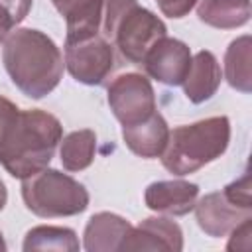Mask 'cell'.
<instances>
[{
    "instance_id": "cell-7",
    "label": "cell",
    "mask_w": 252,
    "mask_h": 252,
    "mask_svg": "<svg viewBox=\"0 0 252 252\" xmlns=\"http://www.w3.org/2000/svg\"><path fill=\"white\" fill-rule=\"evenodd\" d=\"M108 106L122 126H132L148 116L156 108V94L146 75L124 73L108 85Z\"/></svg>"
},
{
    "instance_id": "cell-9",
    "label": "cell",
    "mask_w": 252,
    "mask_h": 252,
    "mask_svg": "<svg viewBox=\"0 0 252 252\" xmlns=\"http://www.w3.org/2000/svg\"><path fill=\"white\" fill-rule=\"evenodd\" d=\"M195 217L205 234L220 238L236 228L242 220L250 219L252 209L236 205L226 197L224 191H215L195 203Z\"/></svg>"
},
{
    "instance_id": "cell-22",
    "label": "cell",
    "mask_w": 252,
    "mask_h": 252,
    "mask_svg": "<svg viewBox=\"0 0 252 252\" xmlns=\"http://www.w3.org/2000/svg\"><path fill=\"white\" fill-rule=\"evenodd\" d=\"M51 4L65 18V22H69L81 12H85L91 4H94V0H51Z\"/></svg>"
},
{
    "instance_id": "cell-4",
    "label": "cell",
    "mask_w": 252,
    "mask_h": 252,
    "mask_svg": "<svg viewBox=\"0 0 252 252\" xmlns=\"http://www.w3.org/2000/svg\"><path fill=\"white\" fill-rule=\"evenodd\" d=\"M100 33L124 59L142 65L150 47L167 35V28L138 0H100Z\"/></svg>"
},
{
    "instance_id": "cell-6",
    "label": "cell",
    "mask_w": 252,
    "mask_h": 252,
    "mask_svg": "<svg viewBox=\"0 0 252 252\" xmlns=\"http://www.w3.org/2000/svg\"><path fill=\"white\" fill-rule=\"evenodd\" d=\"M65 67L77 83L102 85L116 67L114 45L102 33L65 39Z\"/></svg>"
},
{
    "instance_id": "cell-19",
    "label": "cell",
    "mask_w": 252,
    "mask_h": 252,
    "mask_svg": "<svg viewBox=\"0 0 252 252\" xmlns=\"http://www.w3.org/2000/svg\"><path fill=\"white\" fill-rule=\"evenodd\" d=\"M32 0H0V39L4 37L28 16Z\"/></svg>"
},
{
    "instance_id": "cell-23",
    "label": "cell",
    "mask_w": 252,
    "mask_h": 252,
    "mask_svg": "<svg viewBox=\"0 0 252 252\" xmlns=\"http://www.w3.org/2000/svg\"><path fill=\"white\" fill-rule=\"evenodd\" d=\"M159 10L169 18H183L187 16L199 0H156Z\"/></svg>"
},
{
    "instance_id": "cell-2",
    "label": "cell",
    "mask_w": 252,
    "mask_h": 252,
    "mask_svg": "<svg viewBox=\"0 0 252 252\" xmlns=\"http://www.w3.org/2000/svg\"><path fill=\"white\" fill-rule=\"evenodd\" d=\"M63 138L61 122L39 108L20 110L12 130L0 146V165L18 179L47 167Z\"/></svg>"
},
{
    "instance_id": "cell-8",
    "label": "cell",
    "mask_w": 252,
    "mask_h": 252,
    "mask_svg": "<svg viewBox=\"0 0 252 252\" xmlns=\"http://www.w3.org/2000/svg\"><path fill=\"white\" fill-rule=\"evenodd\" d=\"M191 59L193 55L187 43L165 35L150 47V51L142 61V67L158 83L175 87V85H181L183 79L187 77Z\"/></svg>"
},
{
    "instance_id": "cell-15",
    "label": "cell",
    "mask_w": 252,
    "mask_h": 252,
    "mask_svg": "<svg viewBox=\"0 0 252 252\" xmlns=\"http://www.w3.org/2000/svg\"><path fill=\"white\" fill-rule=\"evenodd\" d=\"M197 18L217 30H234L250 20V0H199Z\"/></svg>"
},
{
    "instance_id": "cell-13",
    "label": "cell",
    "mask_w": 252,
    "mask_h": 252,
    "mask_svg": "<svg viewBox=\"0 0 252 252\" xmlns=\"http://www.w3.org/2000/svg\"><path fill=\"white\" fill-rule=\"evenodd\" d=\"M222 71L217 61V57L203 49L193 55L191 67L187 71V77L183 79V93L193 104H201L209 100L220 87Z\"/></svg>"
},
{
    "instance_id": "cell-17",
    "label": "cell",
    "mask_w": 252,
    "mask_h": 252,
    "mask_svg": "<svg viewBox=\"0 0 252 252\" xmlns=\"http://www.w3.org/2000/svg\"><path fill=\"white\" fill-rule=\"evenodd\" d=\"M250 35H240L230 41L224 53V79L228 85L240 93L252 91L250 77Z\"/></svg>"
},
{
    "instance_id": "cell-20",
    "label": "cell",
    "mask_w": 252,
    "mask_h": 252,
    "mask_svg": "<svg viewBox=\"0 0 252 252\" xmlns=\"http://www.w3.org/2000/svg\"><path fill=\"white\" fill-rule=\"evenodd\" d=\"M222 191L236 205H242V207H250L252 209V201H250V175L248 173H244L240 179L228 183Z\"/></svg>"
},
{
    "instance_id": "cell-1",
    "label": "cell",
    "mask_w": 252,
    "mask_h": 252,
    "mask_svg": "<svg viewBox=\"0 0 252 252\" xmlns=\"http://www.w3.org/2000/svg\"><path fill=\"white\" fill-rule=\"evenodd\" d=\"M2 63L12 83L30 98H43L63 77V55L39 30L18 28L4 37Z\"/></svg>"
},
{
    "instance_id": "cell-14",
    "label": "cell",
    "mask_w": 252,
    "mask_h": 252,
    "mask_svg": "<svg viewBox=\"0 0 252 252\" xmlns=\"http://www.w3.org/2000/svg\"><path fill=\"white\" fill-rule=\"evenodd\" d=\"M132 224L114 213H96L89 219L83 234V246L89 252H114L130 232Z\"/></svg>"
},
{
    "instance_id": "cell-21",
    "label": "cell",
    "mask_w": 252,
    "mask_h": 252,
    "mask_svg": "<svg viewBox=\"0 0 252 252\" xmlns=\"http://www.w3.org/2000/svg\"><path fill=\"white\" fill-rule=\"evenodd\" d=\"M18 114H20V108H18L12 100H8L6 96L0 94V146H2V142L6 140L8 132L12 130V126H14L16 118H18Z\"/></svg>"
},
{
    "instance_id": "cell-10",
    "label": "cell",
    "mask_w": 252,
    "mask_h": 252,
    "mask_svg": "<svg viewBox=\"0 0 252 252\" xmlns=\"http://www.w3.org/2000/svg\"><path fill=\"white\" fill-rule=\"evenodd\" d=\"M122 252L132 250H165L179 252L183 250V230L181 226L165 217L144 219L138 226H132L126 238L122 240Z\"/></svg>"
},
{
    "instance_id": "cell-18",
    "label": "cell",
    "mask_w": 252,
    "mask_h": 252,
    "mask_svg": "<svg viewBox=\"0 0 252 252\" xmlns=\"http://www.w3.org/2000/svg\"><path fill=\"white\" fill-rule=\"evenodd\" d=\"M79 238L73 228L67 226H33L26 232L24 250H55V252H77Z\"/></svg>"
},
{
    "instance_id": "cell-11",
    "label": "cell",
    "mask_w": 252,
    "mask_h": 252,
    "mask_svg": "<svg viewBox=\"0 0 252 252\" xmlns=\"http://www.w3.org/2000/svg\"><path fill=\"white\" fill-rule=\"evenodd\" d=\"M199 199V185L183 181V179H169V181H154L146 187L144 201L146 207L173 217H183L195 209Z\"/></svg>"
},
{
    "instance_id": "cell-12",
    "label": "cell",
    "mask_w": 252,
    "mask_h": 252,
    "mask_svg": "<svg viewBox=\"0 0 252 252\" xmlns=\"http://www.w3.org/2000/svg\"><path fill=\"white\" fill-rule=\"evenodd\" d=\"M122 138L132 154L152 159V158H159L161 152L165 150L169 128L165 118L156 110L152 116H148L138 124L122 126Z\"/></svg>"
},
{
    "instance_id": "cell-24",
    "label": "cell",
    "mask_w": 252,
    "mask_h": 252,
    "mask_svg": "<svg viewBox=\"0 0 252 252\" xmlns=\"http://www.w3.org/2000/svg\"><path fill=\"white\" fill-rule=\"evenodd\" d=\"M6 201H8V191H6V185L0 181V211L6 207Z\"/></svg>"
},
{
    "instance_id": "cell-5",
    "label": "cell",
    "mask_w": 252,
    "mask_h": 252,
    "mask_svg": "<svg viewBox=\"0 0 252 252\" xmlns=\"http://www.w3.org/2000/svg\"><path fill=\"white\" fill-rule=\"evenodd\" d=\"M22 199L37 217H73L89 207V191L83 183L57 169L43 167L22 179Z\"/></svg>"
},
{
    "instance_id": "cell-3",
    "label": "cell",
    "mask_w": 252,
    "mask_h": 252,
    "mask_svg": "<svg viewBox=\"0 0 252 252\" xmlns=\"http://www.w3.org/2000/svg\"><path fill=\"white\" fill-rule=\"evenodd\" d=\"M230 142V122L226 116H211L193 124L169 130L165 150L161 152L163 167L177 175H189L220 158Z\"/></svg>"
},
{
    "instance_id": "cell-25",
    "label": "cell",
    "mask_w": 252,
    "mask_h": 252,
    "mask_svg": "<svg viewBox=\"0 0 252 252\" xmlns=\"http://www.w3.org/2000/svg\"><path fill=\"white\" fill-rule=\"evenodd\" d=\"M4 250H6V242H4V236L0 232V252H4Z\"/></svg>"
},
{
    "instance_id": "cell-16",
    "label": "cell",
    "mask_w": 252,
    "mask_h": 252,
    "mask_svg": "<svg viewBox=\"0 0 252 252\" xmlns=\"http://www.w3.org/2000/svg\"><path fill=\"white\" fill-rule=\"evenodd\" d=\"M96 134L89 128L75 130L61 138L59 158L67 171H83L94 161Z\"/></svg>"
}]
</instances>
